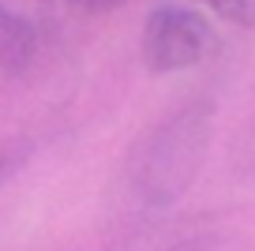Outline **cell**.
<instances>
[{"label": "cell", "mask_w": 255, "mask_h": 251, "mask_svg": "<svg viewBox=\"0 0 255 251\" xmlns=\"http://www.w3.org/2000/svg\"><path fill=\"white\" fill-rule=\"evenodd\" d=\"M214 45L210 23L191 8H158L143 26V64L158 75L195 68Z\"/></svg>", "instance_id": "1"}, {"label": "cell", "mask_w": 255, "mask_h": 251, "mask_svg": "<svg viewBox=\"0 0 255 251\" xmlns=\"http://www.w3.org/2000/svg\"><path fill=\"white\" fill-rule=\"evenodd\" d=\"M38 53V30L26 15L11 8H0V71L4 75H23Z\"/></svg>", "instance_id": "2"}, {"label": "cell", "mask_w": 255, "mask_h": 251, "mask_svg": "<svg viewBox=\"0 0 255 251\" xmlns=\"http://www.w3.org/2000/svg\"><path fill=\"white\" fill-rule=\"evenodd\" d=\"M207 4H210V8H218L222 15L237 19V23H252V15H255L252 0H207Z\"/></svg>", "instance_id": "3"}, {"label": "cell", "mask_w": 255, "mask_h": 251, "mask_svg": "<svg viewBox=\"0 0 255 251\" xmlns=\"http://www.w3.org/2000/svg\"><path fill=\"white\" fill-rule=\"evenodd\" d=\"M68 4L83 15H105V11H117L124 0H68Z\"/></svg>", "instance_id": "4"}, {"label": "cell", "mask_w": 255, "mask_h": 251, "mask_svg": "<svg viewBox=\"0 0 255 251\" xmlns=\"http://www.w3.org/2000/svg\"><path fill=\"white\" fill-rule=\"evenodd\" d=\"M0 8H4V0H0Z\"/></svg>", "instance_id": "5"}]
</instances>
